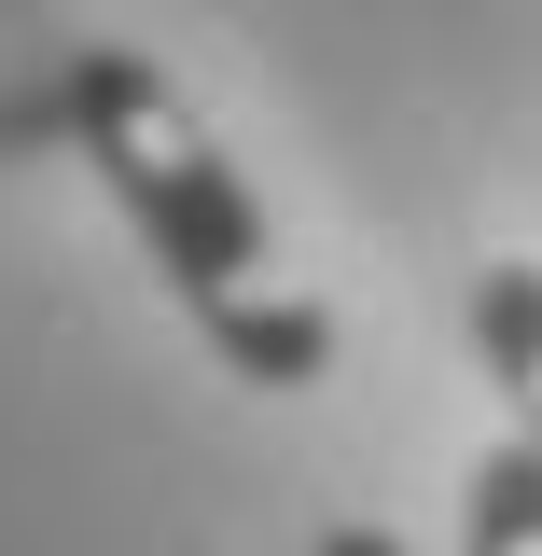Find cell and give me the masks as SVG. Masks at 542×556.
Wrapping results in <instances>:
<instances>
[{"label": "cell", "instance_id": "3", "mask_svg": "<svg viewBox=\"0 0 542 556\" xmlns=\"http://www.w3.org/2000/svg\"><path fill=\"white\" fill-rule=\"evenodd\" d=\"M474 556H542V445H487L474 459Z\"/></svg>", "mask_w": 542, "mask_h": 556}, {"label": "cell", "instance_id": "1", "mask_svg": "<svg viewBox=\"0 0 542 556\" xmlns=\"http://www.w3.org/2000/svg\"><path fill=\"white\" fill-rule=\"evenodd\" d=\"M42 112L98 167V195L126 208V237L153 251V278L181 292V320L209 334L223 376H251V390H320L335 376V306L292 278L251 167L223 153V126L196 112V84L167 56L84 42V56H56V98Z\"/></svg>", "mask_w": 542, "mask_h": 556}, {"label": "cell", "instance_id": "4", "mask_svg": "<svg viewBox=\"0 0 542 556\" xmlns=\"http://www.w3.org/2000/svg\"><path fill=\"white\" fill-rule=\"evenodd\" d=\"M306 556H404V543H390L376 515H335V529H320V543H306Z\"/></svg>", "mask_w": 542, "mask_h": 556}, {"label": "cell", "instance_id": "2", "mask_svg": "<svg viewBox=\"0 0 542 556\" xmlns=\"http://www.w3.org/2000/svg\"><path fill=\"white\" fill-rule=\"evenodd\" d=\"M474 362H487V390L515 404V445H542V265L529 251L474 265Z\"/></svg>", "mask_w": 542, "mask_h": 556}]
</instances>
